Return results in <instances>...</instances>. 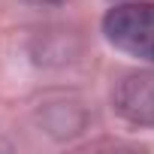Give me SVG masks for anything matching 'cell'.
I'll use <instances>...</instances> for the list:
<instances>
[{
    "label": "cell",
    "mask_w": 154,
    "mask_h": 154,
    "mask_svg": "<svg viewBox=\"0 0 154 154\" xmlns=\"http://www.w3.org/2000/svg\"><path fill=\"white\" fill-rule=\"evenodd\" d=\"M115 112L139 127H154V69L130 72L115 88Z\"/></svg>",
    "instance_id": "2"
},
{
    "label": "cell",
    "mask_w": 154,
    "mask_h": 154,
    "mask_svg": "<svg viewBox=\"0 0 154 154\" xmlns=\"http://www.w3.org/2000/svg\"><path fill=\"white\" fill-rule=\"evenodd\" d=\"M103 33L118 51L154 63V3H121L109 9Z\"/></svg>",
    "instance_id": "1"
}]
</instances>
